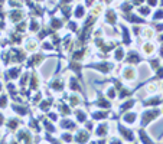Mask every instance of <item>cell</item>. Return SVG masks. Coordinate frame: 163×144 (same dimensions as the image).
Listing matches in <instances>:
<instances>
[{
    "label": "cell",
    "instance_id": "cell-1",
    "mask_svg": "<svg viewBox=\"0 0 163 144\" xmlns=\"http://www.w3.org/2000/svg\"><path fill=\"white\" fill-rule=\"evenodd\" d=\"M159 114H160L159 110H149V111H144L143 115H141V125L146 127V125H147L151 120H154Z\"/></svg>",
    "mask_w": 163,
    "mask_h": 144
},
{
    "label": "cell",
    "instance_id": "cell-2",
    "mask_svg": "<svg viewBox=\"0 0 163 144\" xmlns=\"http://www.w3.org/2000/svg\"><path fill=\"white\" fill-rule=\"evenodd\" d=\"M118 131H120V134L123 135V138H126L127 141H133V140H134L133 131L128 130V128H126L123 124H118Z\"/></svg>",
    "mask_w": 163,
    "mask_h": 144
},
{
    "label": "cell",
    "instance_id": "cell-3",
    "mask_svg": "<svg viewBox=\"0 0 163 144\" xmlns=\"http://www.w3.org/2000/svg\"><path fill=\"white\" fill-rule=\"evenodd\" d=\"M75 140H77L78 144H85L90 140V134L87 131H84V130H79L78 134H77V137H75Z\"/></svg>",
    "mask_w": 163,
    "mask_h": 144
},
{
    "label": "cell",
    "instance_id": "cell-4",
    "mask_svg": "<svg viewBox=\"0 0 163 144\" xmlns=\"http://www.w3.org/2000/svg\"><path fill=\"white\" fill-rule=\"evenodd\" d=\"M105 22L110 23V25H115L117 23V15L113 9H108L105 12Z\"/></svg>",
    "mask_w": 163,
    "mask_h": 144
},
{
    "label": "cell",
    "instance_id": "cell-5",
    "mask_svg": "<svg viewBox=\"0 0 163 144\" xmlns=\"http://www.w3.org/2000/svg\"><path fill=\"white\" fill-rule=\"evenodd\" d=\"M123 76L126 79H134L136 78V71L131 68V66H126L124 71H123Z\"/></svg>",
    "mask_w": 163,
    "mask_h": 144
},
{
    "label": "cell",
    "instance_id": "cell-6",
    "mask_svg": "<svg viewBox=\"0 0 163 144\" xmlns=\"http://www.w3.org/2000/svg\"><path fill=\"white\" fill-rule=\"evenodd\" d=\"M51 88L55 89V91H62L64 89V81L61 78H56L51 82Z\"/></svg>",
    "mask_w": 163,
    "mask_h": 144
},
{
    "label": "cell",
    "instance_id": "cell-7",
    "mask_svg": "<svg viewBox=\"0 0 163 144\" xmlns=\"http://www.w3.org/2000/svg\"><path fill=\"white\" fill-rule=\"evenodd\" d=\"M141 61V58H140V55L137 53V52H130L128 53V56H127V62H130V64H137V62H140Z\"/></svg>",
    "mask_w": 163,
    "mask_h": 144
},
{
    "label": "cell",
    "instance_id": "cell-8",
    "mask_svg": "<svg viewBox=\"0 0 163 144\" xmlns=\"http://www.w3.org/2000/svg\"><path fill=\"white\" fill-rule=\"evenodd\" d=\"M139 138H140V141H141L143 144H154V143L151 141V138H149V137H147V134H146L143 130H140V131H139Z\"/></svg>",
    "mask_w": 163,
    "mask_h": 144
},
{
    "label": "cell",
    "instance_id": "cell-9",
    "mask_svg": "<svg viewBox=\"0 0 163 144\" xmlns=\"http://www.w3.org/2000/svg\"><path fill=\"white\" fill-rule=\"evenodd\" d=\"M98 107H103V108H110V102L105 99V98H103V95L98 92V99H97V102H95Z\"/></svg>",
    "mask_w": 163,
    "mask_h": 144
},
{
    "label": "cell",
    "instance_id": "cell-10",
    "mask_svg": "<svg viewBox=\"0 0 163 144\" xmlns=\"http://www.w3.org/2000/svg\"><path fill=\"white\" fill-rule=\"evenodd\" d=\"M22 16H23V12H22V10H13V12H10V19H12V22H19V20L22 19Z\"/></svg>",
    "mask_w": 163,
    "mask_h": 144
},
{
    "label": "cell",
    "instance_id": "cell-11",
    "mask_svg": "<svg viewBox=\"0 0 163 144\" xmlns=\"http://www.w3.org/2000/svg\"><path fill=\"white\" fill-rule=\"evenodd\" d=\"M61 127L62 128H68V130H74L77 127V124L74 121H71V120H62L61 121Z\"/></svg>",
    "mask_w": 163,
    "mask_h": 144
},
{
    "label": "cell",
    "instance_id": "cell-12",
    "mask_svg": "<svg viewBox=\"0 0 163 144\" xmlns=\"http://www.w3.org/2000/svg\"><path fill=\"white\" fill-rule=\"evenodd\" d=\"M136 118H137V114H136V112H128V114H126V115L123 117V120H124L126 122H128V124H133V122L136 121Z\"/></svg>",
    "mask_w": 163,
    "mask_h": 144
},
{
    "label": "cell",
    "instance_id": "cell-13",
    "mask_svg": "<svg viewBox=\"0 0 163 144\" xmlns=\"http://www.w3.org/2000/svg\"><path fill=\"white\" fill-rule=\"evenodd\" d=\"M39 88V76L36 75V74H33L32 75V84H31V89L32 91H36Z\"/></svg>",
    "mask_w": 163,
    "mask_h": 144
},
{
    "label": "cell",
    "instance_id": "cell-14",
    "mask_svg": "<svg viewBox=\"0 0 163 144\" xmlns=\"http://www.w3.org/2000/svg\"><path fill=\"white\" fill-rule=\"evenodd\" d=\"M84 15H85V7L82 5H78L77 6V10H75V18L77 19H81Z\"/></svg>",
    "mask_w": 163,
    "mask_h": 144
},
{
    "label": "cell",
    "instance_id": "cell-15",
    "mask_svg": "<svg viewBox=\"0 0 163 144\" xmlns=\"http://www.w3.org/2000/svg\"><path fill=\"white\" fill-rule=\"evenodd\" d=\"M160 102H162V99H160L159 97H154V98H150V99L144 101L143 105H159Z\"/></svg>",
    "mask_w": 163,
    "mask_h": 144
},
{
    "label": "cell",
    "instance_id": "cell-16",
    "mask_svg": "<svg viewBox=\"0 0 163 144\" xmlns=\"http://www.w3.org/2000/svg\"><path fill=\"white\" fill-rule=\"evenodd\" d=\"M124 58V51H123V48H117L115 51H114V59L115 61H121Z\"/></svg>",
    "mask_w": 163,
    "mask_h": 144
},
{
    "label": "cell",
    "instance_id": "cell-17",
    "mask_svg": "<svg viewBox=\"0 0 163 144\" xmlns=\"http://www.w3.org/2000/svg\"><path fill=\"white\" fill-rule=\"evenodd\" d=\"M123 35H124V45H130L131 43V39H130V33H128V30H127V28H124L123 26Z\"/></svg>",
    "mask_w": 163,
    "mask_h": 144
},
{
    "label": "cell",
    "instance_id": "cell-18",
    "mask_svg": "<svg viewBox=\"0 0 163 144\" xmlns=\"http://www.w3.org/2000/svg\"><path fill=\"white\" fill-rule=\"evenodd\" d=\"M12 108H13V110H15V111H16L18 114H20V115H25V114H28V112H26L28 110H26L25 107H19V105H12Z\"/></svg>",
    "mask_w": 163,
    "mask_h": 144
},
{
    "label": "cell",
    "instance_id": "cell-19",
    "mask_svg": "<svg viewBox=\"0 0 163 144\" xmlns=\"http://www.w3.org/2000/svg\"><path fill=\"white\" fill-rule=\"evenodd\" d=\"M69 87H71V89H74V91H79V85H78V82L75 81V78H71V79H69Z\"/></svg>",
    "mask_w": 163,
    "mask_h": 144
},
{
    "label": "cell",
    "instance_id": "cell-20",
    "mask_svg": "<svg viewBox=\"0 0 163 144\" xmlns=\"http://www.w3.org/2000/svg\"><path fill=\"white\" fill-rule=\"evenodd\" d=\"M51 26H52L54 29H59V28H62V22L58 20V19H52V20H51Z\"/></svg>",
    "mask_w": 163,
    "mask_h": 144
},
{
    "label": "cell",
    "instance_id": "cell-21",
    "mask_svg": "<svg viewBox=\"0 0 163 144\" xmlns=\"http://www.w3.org/2000/svg\"><path fill=\"white\" fill-rule=\"evenodd\" d=\"M105 133H107V125L105 124H101L98 127V130H97V135H105Z\"/></svg>",
    "mask_w": 163,
    "mask_h": 144
},
{
    "label": "cell",
    "instance_id": "cell-22",
    "mask_svg": "<svg viewBox=\"0 0 163 144\" xmlns=\"http://www.w3.org/2000/svg\"><path fill=\"white\" fill-rule=\"evenodd\" d=\"M127 19H130V22H133V23H143L144 20L143 19H140V18H136V16H133V15H128V16H126Z\"/></svg>",
    "mask_w": 163,
    "mask_h": 144
},
{
    "label": "cell",
    "instance_id": "cell-23",
    "mask_svg": "<svg viewBox=\"0 0 163 144\" xmlns=\"http://www.w3.org/2000/svg\"><path fill=\"white\" fill-rule=\"evenodd\" d=\"M104 117H107V112H104V111H97L95 114L92 112V118H95V120H100V118H104Z\"/></svg>",
    "mask_w": 163,
    "mask_h": 144
},
{
    "label": "cell",
    "instance_id": "cell-24",
    "mask_svg": "<svg viewBox=\"0 0 163 144\" xmlns=\"http://www.w3.org/2000/svg\"><path fill=\"white\" fill-rule=\"evenodd\" d=\"M75 114H77V118H78V121H79V122H82V121H85V120H87V115H85V112H84V111H77Z\"/></svg>",
    "mask_w": 163,
    "mask_h": 144
},
{
    "label": "cell",
    "instance_id": "cell-25",
    "mask_svg": "<svg viewBox=\"0 0 163 144\" xmlns=\"http://www.w3.org/2000/svg\"><path fill=\"white\" fill-rule=\"evenodd\" d=\"M38 29H39V23H38L35 19H32V23H31V32H38Z\"/></svg>",
    "mask_w": 163,
    "mask_h": 144
},
{
    "label": "cell",
    "instance_id": "cell-26",
    "mask_svg": "<svg viewBox=\"0 0 163 144\" xmlns=\"http://www.w3.org/2000/svg\"><path fill=\"white\" fill-rule=\"evenodd\" d=\"M18 125H19V122H18V120H9V128L10 130H16L18 128Z\"/></svg>",
    "mask_w": 163,
    "mask_h": 144
},
{
    "label": "cell",
    "instance_id": "cell-27",
    "mask_svg": "<svg viewBox=\"0 0 163 144\" xmlns=\"http://www.w3.org/2000/svg\"><path fill=\"white\" fill-rule=\"evenodd\" d=\"M19 72H20V69H19V68L10 69V71H9V76H10V78H16V76L19 75Z\"/></svg>",
    "mask_w": 163,
    "mask_h": 144
},
{
    "label": "cell",
    "instance_id": "cell-28",
    "mask_svg": "<svg viewBox=\"0 0 163 144\" xmlns=\"http://www.w3.org/2000/svg\"><path fill=\"white\" fill-rule=\"evenodd\" d=\"M69 104H71V105H78V104H79V99H78V97H75V95H71V97H69Z\"/></svg>",
    "mask_w": 163,
    "mask_h": 144
},
{
    "label": "cell",
    "instance_id": "cell-29",
    "mask_svg": "<svg viewBox=\"0 0 163 144\" xmlns=\"http://www.w3.org/2000/svg\"><path fill=\"white\" fill-rule=\"evenodd\" d=\"M150 12H151V10H150L149 7H146V6H143V7H140V9H139V13H141V15H144V16H147Z\"/></svg>",
    "mask_w": 163,
    "mask_h": 144
},
{
    "label": "cell",
    "instance_id": "cell-30",
    "mask_svg": "<svg viewBox=\"0 0 163 144\" xmlns=\"http://www.w3.org/2000/svg\"><path fill=\"white\" fill-rule=\"evenodd\" d=\"M133 105H134V99H128V101H127V102L121 107V111H124L126 108H130V107H133Z\"/></svg>",
    "mask_w": 163,
    "mask_h": 144
},
{
    "label": "cell",
    "instance_id": "cell-31",
    "mask_svg": "<svg viewBox=\"0 0 163 144\" xmlns=\"http://www.w3.org/2000/svg\"><path fill=\"white\" fill-rule=\"evenodd\" d=\"M6 105H7V98H6V95H2L0 97V107L5 108Z\"/></svg>",
    "mask_w": 163,
    "mask_h": 144
},
{
    "label": "cell",
    "instance_id": "cell-32",
    "mask_svg": "<svg viewBox=\"0 0 163 144\" xmlns=\"http://www.w3.org/2000/svg\"><path fill=\"white\" fill-rule=\"evenodd\" d=\"M62 140L67 141V143H71V141H72V135L68 134V133H64V134H62Z\"/></svg>",
    "mask_w": 163,
    "mask_h": 144
},
{
    "label": "cell",
    "instance_id": "cell-33",
    "mask_svg": "<svg viewBox=\"0 0 163 144\" xmlns=\"http://www.w3.org/2000/svg\"><path fill=\"white\" fill-rule=\"evenodd\" d=\"M51 104H52V101H51V99H46V101H45V102H43V104L41 105V108H42V110L45 111L46 108H49V107H51Z\"/></svg>",
    "mask_w": 163,
    "mask_h": 144
},
{
    "label": "cell",
    "instance_id": "cell-34",
    "mask_svg": "<svg viewBox=\"0 0 163 144\" xmlns=\"http://www.w3.org/2000/svg\"><path fill=\"white\" fill-rule=\"evenodd\" d=\"M121 7H123L124 12H130V10H131V5H130V3H123Z\"/></svg>",
    "mask_w": 163,
    "mask_h": 144
},
{
    "label": "cell",
    "instance_id": "cell-35",
    "mask_svg": "<svg viewBox=\"0 0 163 144\" xmlns=\"http://www.w3.org/2000/svg\"><path fill=\"white\" fill-rule=\"evenodd\" d=\"M61 111H62V114H69V108L64 104H61Z\"/></svg>",
    "mask_w": 163,
    "mask_h": 144
},
{
    "label": "cell",
    "instance_id": "cell-36",
    "mask_svg": "<svg viewBox=\"0 0 163 144\" xmlns=\"http://www.w3.org/2000/svg\"><path fill=\"white\" fill-rule=\"evenodd\" d=\"M43 124H45V127H46V130H49V131H55V128H54V127L51 125V122H49V121H45Z\"/></svg>",
    "mask_w": 163,
    "mask_h": 144
},
{
    "label": "cell",
    "instance_id": "cell-37",
    "mask_svg": "<svg viewBox=\"0 0 163 144\" xmlns=\"http://www.w3.org/2000/svg\"><path fill=\"white\" fill-rule=\"evenodd\" d=\"M160 18H163V10H162V9H160V10L154 15V18H153V19H154V20H157V19H160Z\"/></svg>",
    "mask_w": 163,
    "mask_h": 144
},
{
    "label": "cell",
    "instance_id": "cell-38",
    "mask_svg": "<svg viewBox=\"0 0 163 144\" xmlns=\"http://www.w3.org/2000/svg\"><path fill=\"white\" fill-rule=\"evenodd\" d=\"M108 97H110V98H114V97H115V91H114V88H108Z\"/></svg>",
    "mask_w": 163,
    "mask_h": 144
},
{
    "label": "cell",
    "instance_id": "cell-39",
    "mask_svg": "<svg viewBox=\"0 0 163 144\" xmlns=\"http://www.w3.org/2000/svg\"><path fill=\"white\" fill-rule=\"evenodd\" d=\"M26 82H28V74H25V75L22 76V79H20V84H22V85H25Z\"/></svg>",
    "mask_w": 163,
    "mask_h": 144
},
{
    "label": "cell",
    "instance_id": "cell-40",
    "mask_svg": "<svg viewBox=\"0 0 163 144\" xmlns=\"http://www.w3.org/2000/svg\"><path fill=\"white\" fill-rule=\"evenodd\" d=\"M111 144H121L118 140H115V138H113V141H111Z\"/></svg>",
    "mask_w": 163,
    "mask_h": 144
},
{
    "label": "cell",
    "instance_id": "cell-41",
    "mask_svg": "<svg viewBox=\"0 0 163 144\" xmlns=\"http://www.w3.org/2000/svg\"><path fill=\"white\" fill-rule=\"evenodd\" d=\"M0 125H3V114L0 112Z\"/></svg>",
    "mask_w": 163,
    "mask_h": 144
},
{
    "label": "cell",
    "instance_id": "cell-42",
    "mask_svg": "<svg viewBox=\"0 0 163 144\" xmlns=\"http://www.w3.org/2000/svg\"><path fill=\"white\" fill-rule=\"evenodd\" d=\"M10 144H18V143H15V141H10Z\"/></svg>",
    "mask_w": 163,
    "mask_h": 144
},
{
    "label": "cell",
    "instance_id": "cell-43",
    "mask_svg": "<svg viewBox=\"0 0 163 144\" xmlns=\"http://www.w3.org/2000/svg\"><path fill=\"white\" fill-rule=\"evenodd\" d=\"M0 89H2V84H0Z\"/></svg>",
    "mask_w": 163,
    "mask_h": 144
},
{
    "label": "cell",
    "instance_id": "cell-44",
    "mask_svg": "<svg viewBox=\"0 0 163 144\" xmlns=\"http://www.w3.org/2000/svg\"><path fill=\"white\" fill-rule=\"evenodd\" d=\"M2 144H5V143H2Z\"/></svg>",
    "mask_w": 163,
    "mask_h": 144
}]
</instances>
